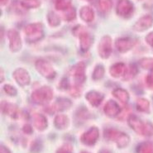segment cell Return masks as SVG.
<instances>
[{"mask_svg":"<svg viewBox=\"0 0 153 153\" xmlns=\"http://www.w3.org/2000/svg\"><path fill=\"white\" fill-rule=\"evenodd\" d=\"M104 137L109 141H113L117 143V147L124 148L128 146L130 143V137L125 132L117 131L116 129H106L104 131Z\"/></svg>","mask_w":153,"mask_h":153,"instance_id":"1","label":"cell"},{"mask_svg":"<svg viewBox=\"0 0 153 153\" xmlns=\"http://www.w3.org/2000/svg\"><path fill=\"white\" fill-rule=\"evenodd\" d=\"M53 99V91L48 86H42L32 94V100L37 104L48 103Z\"/></svg>","mask_w":153,"mask_h":153,"instance_id":"2","label":"cell"},{"mask_svg":"<svg viewBox=\"0 0 153 153\" xmlns=\"http://www.w3.org/2000/svg\"><path fill=\"white\" fill-rule=\"evenodd\" d=\"M25 33L27 35V40L29 42H36L42 38L43 27L42 23H31L26 26Z\"/></svg>","mask_w":153,"mask_h":153,"instance_id":"3","label":"cell"},{"mask_svg":"<svg viewBox=\"0 0 153 153\" xmlns=\"http://www.w3.org/2000/svg\"><path fill=\"white\" fill-rule=\"evenodd\" d=\"M35 66L37 71L46 79H53L56 76V71L53 67L45 60L39 59L36 61Z\"/></svg>","mask_w":153,"mask_h":153,"instance_id":"4","label":"cell"},{"mask_svg":"<svg viewBox=\"0 0 153 153\" xmlns=\"http://www.w3.org/2000/svg\"><path fill=\"white\" fill-rule=\"evenodd\" d=\"M100 137V131L96 127H92L84 132L82 136L80 137V141L83 144L87 145V146H93L94 144H95L97 140L99 139Z\"/></svg>","mask_w":153,"mask_h":153,"instance_id":"5","label":"cell"},{"mask_svg":"<svg viewBox=\"0 0 153 153\" xmlns=\"http://www.w3.org/2000/svg\"><path fill=\"white\" fill-rule=\"evenodd\" d=\"M134 10L133 4L130 0H119L116 7L117 15L123 18H128Z\"/></svg>","mask_w":153,"mask_h":153,"instance_id":"6","label":"cell"},{"mask_svg":"<svg viewBox=\"0 0 153 153\" xmlns=\"http://www.w3.org/2000/svg\"><path fill=\"white\" fill-rule=\"evenodd\" d=\"M112 53V39L109 36H104L100 40L99 54L103 59H107Z\"/></svg>","mask_w":153,"mask_h":153,"instance_id":"7","label":"cell"},{"mask_svg":"<svg viewBox=\"0 0 153 153\" xmlns=\"http://www.w3.org/2000/svg\"><path fill=\"white\" fill-rule=\"evenodd\" d=\"M9 40V48L12 51H18L22 48V40L18 31L11 29L7 32Z\"/></svg>","mask_w":153,"mask_h":153,"instance_id":"8","label":"cell"},{"mask_svg":"<svg viewBox=\"0 0 153 153\" xmlns=\"http://www.w3.org/2000/svg\"><path fill=\"white\" fill-rule=\"evenodd\" d=\"M128 124L131 127L132 130H134L139 135L145 134V128H146V123H143L139 117L135 115H130L128 119Z\"/></svg>","mask_w":153,"mask_h":153,"instance_id":"9","label":"cell"},{"mask_svg":"<svg viewBox=\"0 0 153 153\" xmlns=\"http://www.w3.org/2000/svg\"><path fill=\"white\" fill-rule=\"evenodd\" d=\"M137 43V40L132 39L130 37H122L116 41L115 46L117 47L118 51L120 52H126L128 51L131 50Z\"/></svg>","mask_w":153,"mask_h":153,"instance_id":"10","label":"cell"},{"mask_svg":"<svg viewBox=\"0 0 153 153\" xmlns=\"http://www.w3.org/2000/svg\"><path fill=\"white\" fill-rule=\"evenodd\" d=\"M153 23V18L151 15H145L139 18L133 26V29L137 32H143L150 28Z\"/></svg>","mask_w":153,"mask_h":153,"instance_id":"11","label":"cell"},{"mask_svg":"<svg viewBox=\"0 0 153 153\" xmlns=\"http://www.w3.org/2000/svg\"><path fill=\"white\" fill-rule=\"evenodd\" d=\"M71 74L77 84H82L85 80V65L79 62L71 70Z\"/></svg>","mask_w":153,"mask_h":153,"instance_id":"12","label":"cell"},{"mask_svg":"<svg viewBox=\"0 0 153 153\" xmlns=\"http://www.w3.org/2000/svg\"><path fill=\"white\" fill-rule=\"evenodd\" d=\"M13 78H14L15 80L20 85H27L30 83V75L25 69H22V68L17 69L13 72Z\"/></svg>","mask_w":153,"mask_h":153,"instance_id":"13","label":"cell"},{"mask_svg":"<svg viewBox=\"0 0 153 153\" xmlns=\"http://www.w3.org/2000/svg\"><path fill=\"white\" fill-rule=\"evenodd\" d=\"M103 111H104V113L107 116L110 117H114L117 116L118 114L121 113V108L119 107V105L116 102H114V100H109L104 105Z\"/></svg>","mask_w":153,"mask_h":153,"instance_id":"14","label":"cell"},{"mask_svg":"<svg viewBox=\"0 0 153 153\" xmlns=\"http://www.w3.org/2000/svg\"><path fill=\"white\" fill-rule=\"evenodd\" d=\"M79 36V42H80L81 50L83 51H87L90 48V46H92L93 42H94L93 36L86 31L82 32Z\"/></svg>","mask_w":153,"mask_h":153,"instance_id":"15","label":"cell"},{"mask_svg":"<svg viewBox=\"0 0 153 153\" xmlns=\"http://www.w3.org/2000/svg\"><path fill=\"white\" fill-rule=\"evenodd\" d=\"M86 100L89 101V103L94 107L99 106L102 103L103 100V95L101 93L97 91H90L86 94Z\"/></svg>","mask_w":153,"mask_h":153,"instance_id":"16","label":"cell"},{"mask_svg":"<svg viewBox=\"0 0 153 153\" xmlns=\"http://www.w3.org/2000/svg\"><path fill=\"white\" fill-rule=\"evenodd\" d=\"M1 110L13 118L18 117V108L15 104L3 102L1 103Z\"/></svg>","mask_w":153,"mask_h":153,"instance_id":"17","label":"cell"},{"mask_svg":"<svg viewBox=\"0 0 153 153\" xmlns=\"http://www.w3.org/2000/svg\"><path fill=\"white\" fill-rule=\"evenodd\" d=\"M33 123L35 128L39 131H44L48 126L47 119L41 114H35L33 115Z\"/></svg>","mask_w":153,"mask_h":153,"instance_id":"18","label":"cell"},{"mask_svg":"<svg viewBox=\"0 0 153 153\" xmlns=\"http://www.w3.org/2000/svg\"><path fill=\"white\" fill-rule=\"evenodd\" d=\"M71 106V101L68 99H65V98H61V99H58L56 102L55 103L53 106H52V110L54 112H60V111H65L70 108Z\"/></svg>","mask_w":153,"mask_h":153,"instance_id":"19","label":"cell"},{"mask_svg":"<svg viewBox=\"0 0 153 153\" xmlns=\"http://www.w3.org/2000/svg\"><path fill=\"white\" fill-rule=\"evenodd\" d=\"M126 70H127V67L123 63H116L111 66L109 72L113 77L119 78L120 76L124 75Z\"/></svg>","mask_w":153,"mask_h":153,"instance_id":"20","label":"cell"},{"mask_svg":"<svg viewBox=\"0 0 153 153\" xmlns=\"http://www.w3.org/2000/svg\"><path fill=\"white\" fill-rule=\"evenodd\" d=\"M79 15L82 20H84L86 22H91L94 19V12L89 6L82 7L79 12Z\"/></svg>","mask_w":153,"mask_h":153,"instance_id":"21","label":"cell"},{"mask_svg":"<svg viewBox=\"0 0 153 153\" xmlns=\"http://www.w3.org/2000/svg\"><path fill=\"white\" fill-rule=\"evenodd\" d=\"M54 125L59 130H64L69 125V118L64 114L56 115L54 119Z\"/></svg>","mask_w":153,"mask_h":153,"instance_id":"22","label":"cell"},{"mask_svg":"<svg viewBox=\"0 0 153 153\" xmlns=\"http://www.w3.org/2000/svg\"><path fill=\"white\" fill-rule=\"evenodd\" d=\"M113 95L115 98H117V100L123 103H128L129 100V94L128 93L123 89H116L113 91Z\"/></svg>","mask_w":153,"mask_h":153,"instance_id":"23","label":"cell"},{"mask_svg":"<svg viewBox=\"0 0 153 153\" xmlns=\"http://www.w3.org/2000/svg\"><path fill=\"white\" fill-rule=\"evenodd\" d=\"M136 108L138 111L141 112H148L149 111L150 108V103L149 101L144 98H139L137 100V103H136Z\"/></svg>","mask_w":153,"mask_h":153,"instance_id":"24","label":"cell"},{"mask_svg":"<svg viewBox=\"0 0 153 153\" xmlns=\"http://www.w3.org/2000/svg\"><path fill=\"white\" fill-rule=\"evenodd\" d=\"M137 153H153V143L152 142H145L141 143L137 148Z\"/></svg>","mask_w":153,"mask_h":153,"instance_id":"25","label":"cell"},{"mask_svg":"<svg viewBox=\"0 0 153 153\" xmlns=\"http://www.w3.org/2000/svg\"><path fill=\"white\" fill-rule=\"evenodd\" d=\"M113 7L112 0H98V7L101 12L106 13Z\"/></svg>","mask_w":153,"mask_h":153,"instance_id":"26","label":"cell"},{"mask_svg":"<svg viewBox=\"0 0 153 153\" xmlns=\"http://www.w3.org/2000/svg\"><path fill=\"white\" fill-rule=\"evenodd\" d=\"M72 0H55V6L57 10L65 11L71 7Z\"/></svg>","mask_w":153,"mask_h":153,"instance_id":"27","label":"cell"},{"mask_svg":"<svg viewBox=\"0 0 153 153\" xmlns=\"http://www.w3.org/2000/svg\"><path fill=\"white\" fill-rule=\"evenodd\" d=\"M47 22L51 27H57L61 23V19L59 18V16L56 14L54 12H50L47 14Z\"/></svg>","mask_w":153,"mask_h":153,"instance_id":"28","label":"cell"},{"mask_svg":"<svg viewBox=\"0 0 153 153\" xmlns=\"http://www.w3.org/2000/svg\"><path fill=\"white\" fill-rule=\"evenodd\" d=\"M137 74V66L135 65H129V67L127 68L125 74L123 75V77H124L125 80H128V79H131L133 78Z\"/></svg>","mask_w":153,"mask_h":153,"instance_id":"29","label":"cell"},{"mask_svg":"<svg viewBox=\"0 0 153 153\" xmlns=\"http://www.w3.org/2000/svg\"><path fill=\"white\" fill-rule=\"evenodd\" d=\"M21 5L25 8H36L41 5L40 0H22L21 1Z\"/></svg>","mask_w":153,"mask_h":153,"instance_id":"30","label":"cell"},{"mask_svg":"<svg viewBox=\"0 0 153 153\" xmlns=\"http://www.w3.org/2000/svg\"><path fill=\"white\" fill-rule=\"evenodd\" d=\"M63 18L65 21H72L75 18L76 16V12H75V8L73 7H69L66 10L63 11Z\"/></svg>","mask_w":153,"mask_h":153,"instance_id":"31","label":"cell"},{"mask_svg":"<svg viewBox=\"0 0 153 153\" xmlns=\"http://www.w3.org/2000/svg\"><path fill=\"white\" fill-rule=\"evenodd\" d=\"M104 68L103 65H97L96 67L94 68V71L93 73V79H95V80H99L103 78V75H104Z\"/></svg>","mask_w":153,"mask_h":153,"instance_id":"32","label":"cell"},{"mask_svg":"<svg viewBox=\"0 0 153 153\" xmlns=\"http://www.w3.org/2000/svg\"><path fill=\"white\" fill-rule=\"evenodd\" d=\"M140 65L143 69L152 70L153 68V58H143L140 61Z\"/></svg>","mask_w":153,"mask_h":153,"instance_id":"33","label":"cell"},{"mask_svg":"<svg viewBox=\"0 0 153 153\" xmlns=\"http://www.w3.org/2000/svg\"><path fill=\"white\" fill-rule=\"evenodd\" d=\"M4 92L10 96H14L17 94V89L10 85H5L4 86Z\"/></svg>","mask_w":153,"mask_h":153,"instance_id":"34","label":"cell"},{"mask_svg":"<svg viewBox=\"0 0 153 153\" xmlns=\"http://www.w3.org/2000/svg\"><path fill=\"white\" fill-rule=\"evenodd\" d=\"M73 147L70 144H64L56 151V153H72Z\"/></svg>","mask_w":153,"mask_h":153,"instance_id":"35","label":"cell"},{"mask_svg":"<svg viewBox=\"0 0 153 153\" xmlns=\"http://www.w3.org/2000/svg\"><path fill=\"white\" fill-rule=\"evenodd\" d=\"M42 150V143L39 141L33 142L31 146V152L32 153H38Z\"/></svg>","mask_w":153,"mask_h":153,"instance_id":"36","label":"cell"},{"mask_svg":"<svg viewBox=\"0 0 153 153\" xmlns=\"http://www.w3.org/2000/svg\"><path fill=\"white\" fill-rule=\"evenodd\" d=\"M144 136H153V125L151 123H146Z\"/></svg>","mask_w":153,"mask_h":153,"instance_id":"37","label":"cell"},{"mask_svg":"<svg viewBox=\"0 0 153 153\" xmlns=\"http://www.w3.org/2000/svg\"><path fill=\"white\" fill-rule=\"evenodd\" d=\"M146 83L148 84V85L150 86L153 85V68L151 70V72L149 73V75L146 76Z\"/></svg>","mask_w":153,"mask_h":153,"instance_id":"38","label":"cell"},{"mask_svg":"<svg viewBox=\"0 0 153 153\" xmlns=\"http://www.w3.org/2000/svg\"><path fill=\"white\" fill-rule=\"evenodd\" d=\"M71 95L75 97H78L79 96V94H80V90L79 89L78 86H74V87H72L71 89Z\"/></svg>","mask_w":153,"mask_h":153,"instance_id":"39","label":"cell"},{"mask_svg":"<svg viewBox=\"0 0 153 153\" xmlns=\"http://www.w3.org/2000/svg\"><path fill=\"white\" fill-rule=\"evenodd\" d=\"M22 131H23V132L26 133V134H32V132H33V131H32V127L29 124L24 125L23 128H22Z\"/></svg>","mask_w":153,"mask_h":153,"instance_id":"40","label":"cell"},{"mask_svg":"<svg viewBox=\"0 0 153 153\" xmlns=\"http://www.w3.org/2000/svg\"><path fill=\"white\" fill-rule=\"evenodd\" d=\"M146 42L147 44L153 47V32H150L149 34L146 36Z\"/></svg>","mask_w":153,"mask_h":153,"instance_id":"41","label":"cell"},{"mask_svg":"<svg viewBox=\"0 0 153 153\" xmlns=\"http://www.w3.org/2000/svg\"><path fill=\"white\" fill-rule=\"evenodd\" d=\"M0 153H11V152L7 149L6 146H4V145H1V146H0Z\"/></svg>","mask_w":153,"mask_h":153,"instance_id":"42","label":"cell"},{"mask_svg":"<svg viewBox=\"0 0 153 153\" xmlns=\"http://www.w3.org/2000/svg\"><path fill=\"white\" fill-rule=\"evenodd\" d=\"M99 153H112V152L109 151V150L103 149V150H101V151H100V152Z\"/></svg>","mask_w":153,"mask_h":153,"instance_id":"43","label":"cell"},{"mask_svg":"<svg viewBox=\"0 0 153 153\" xmlns=\"http://www.w3.org/2000/svg\"><path fill=\"white\" fill-rule=\"evenodd\" d=\"M7 1H8V0H0V4H1V5H6L7 3Z\"/></svg>","mask_w":153,"mask_h":153,"instance_id":"44","label":"cell"},{"mask_svg":"<svg viewBox=\"0 0 153 153\" xmlns=\"http://www.w3.org/2000/svg\"><path fill=\"white\" fill-rule=\"evenodd\" d=\"M80 153H89V152H85V151H83V152H81Z\"/></svg>","mask_w":153,"mask_h":153,"instance_id":"45","label":"cell"}]
</instances>
